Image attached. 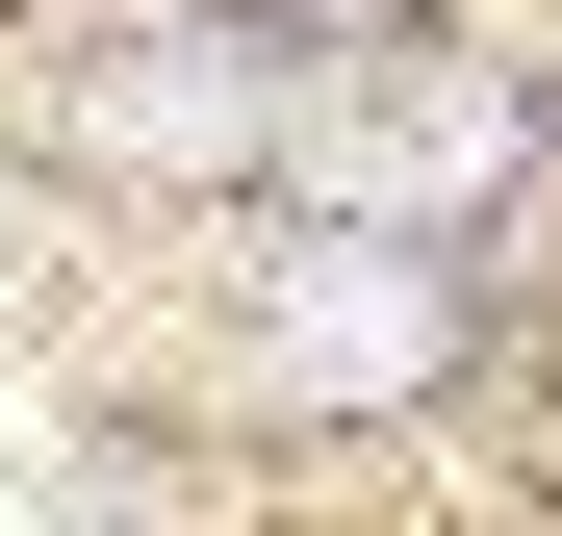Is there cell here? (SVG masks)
I'll list each match as a JSON object with an SVG mask.
<instances>
[{
  "instance_id": "cell-1",
  "label": "cell",
  "mask_w": 562,
  "mask_h": 536,
  "mask_svg": "<svg viewBox=\"0 0 562 536\" xmlns=\"http://www.w3.org/2000/svg\"><path fill=\"white\" fill-rule=\"evenodd\" d=\"M0 103H26L52 153H103V179H231L281 103H256V52L231 26H179V0H77V26L0 52Z\"/></svg>"
},
{
  "instance_id": "cell-2",
  "label": "cell",
  "mask_w": 562,
  "mask_h": 536,
  "mask_svg": "<svg viewBox=\"0 0 562 536\" xmlns=\"http://www.w3.org/2000/svg\"><path fill=\"white\" fill-rule=\"evenodd\" d=\"M281 153H307V205L435 230V205H486V179H512V103H486V77H307Z\"/></svg>"
},
{
  "instance_id": "cell-3",
  "label": "cell",
  "mask_w": 562,
  "mask_h": 536,
  "mask_svg": "<svg viewBox=\"0 0 562 536\" xmlns=\"http://www.w3.org/2000/svg\"><path fill=\"white\" fill-rule=\"evenodd\" d=\"M256 357H281V384H333V409H409V384H435V282H409V255H358V230H307V255L256 282Z\"/></svg>"
},
{
  "instance_id": "cell-4",
  "label": "cell",
  "mask_w": 562,
  "mask_h": 536,
  "mask_svg": "<svg viewBox=\"0 0 562 536\" xmlns=\"http://www.w3.org/2000/svg\"><path fill=\"white\" fill-rule=\"evenodd\" d=\"M0 536H77V434L52 409H0Z\"/></svg>"
}]
</instances>
